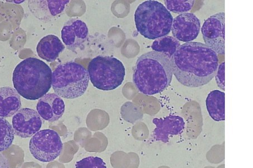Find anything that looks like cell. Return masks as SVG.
<instances>
[{
    "instance_id": "6da1fadb",
    "label": "cell",
    "mask_w": 253,
    "mask_h": 168,
    "mask_svg": "<svg viewBox=\"0 0 253 168\" xmlns=\"http://www.w3.org/2000/svg\"><path fill=\"white\" fill-rule=\"evenodd\" d=\"M170 61L175 78L189 88L201 87L209 83L218 67L217 53L201 42L181 45Z\"/></svg>"
},
{
    "instance_id": "7a4b0ae2",
    "label": "cell",
    "mask_w": 253,
    "mask_h": 168,
    "mask_svg": "<svg viewBox=\"0 0 253 168\" xmlns=\"http://www.w3.org/2000/svg\"><path fill=\"white\" fill-rule=\"evenodd\" d=\"M173 75L170 60L162 53L151 51L138 57L134 68L133 82L140 93L153 96L169 87Z\"/></svg>"
},
{
    "instance_id": "3957f363",
    "label": "cell",
    "mask_w": 253,
    "mask_h": 168,
    "mask_svg": "<svg viewBox=\"0 0 253 168\" xmlns=\"http://www.w3.org/2000/svg\"><path fill=\"white\" fill-rule=\"evenodd\" d=\"M52 73L43 61L30 57L16 66L13 74L14 87L20 96L27 100H40L51 88Z\"/></svg>"
},
{
    "instance_id": "277c9868",
    "label": "cell",
    "mask_w": 253,
    "mask_h": 168,
    "mask_svg": "<svg viewBox=\"0 0 253 168\" xmlns=\"http://www.w3.org/2000/svg\"><path fill=\"white\" fill-rule=\"evenodd\" d=\"M173 16L165 6L149 0L138 6L134 13L137 30L145 38L153 40L167 36L171 31Z\"/></svg>"
},
{
    "instance_id": "5b68a950",
    "label": "cell",
    "mask_w": 253,
    "mask_h": 168,
    "mask_svg": "<svg viewBox=\"0 0 253 168\" xmlns=\"http://www.w3.org/2000/svg\"><path fill=\"white\" fill-rule=\"evenodd\" d=\"M89 81L87 69L72 61L59 65L52 73V87L57 95L65 99L83 96L87 91Z\"/></svg>"
},
{
    "instance_id": "8992f818",
    "label": "cell",
    "mask_w": 253,
    "mask_h": 168,
    "mask_svg": "<svg viewBox=\"0 0 253 168\" xmlns=\"http://www.w3.org/2000/svg\"><path fill=\"white\" fill-rule=\"evenodd\" d=\"M88 73L95 88L104 91H111L123 83L126 75L123 63L115 57L99 56L88 65Z\"/></svg>"
},
{
    "instance_id": "52a82bcc",
    "label": "cell",
    "mask_w": 253,
    "mask_h": 168,
    "mask_svg": "<svg viewBox=\"0 0 253 168\" xmlns=\"http://www.w3.org/2000/svg\"><path fill=\"white\" fill-rule=\"evenodd\" d=\"M63 144L55 131L46 129L39 131L31 138L30 150L38 161L48 163L54 161L62 152Z\"/></svg>"
},
{
    "instance_id": "ba28073f",
    "label": "cell",
    "mask_w": 253,
    "mask_h": 168,
    "mask_svg": "<svg viewBox=\"0 0 253 168\" xmlns=\"http://www.w3.org/2000/svg\"><path fill=\"white\" fill-rule=\"evenodd\" d=\"M203 38L208 47L219 55L225 54V13L211 16L202 28Z\"/></svg>"
},
{
    "instance_id": "9c48e42d",
    "label": "cell",
    "mask_w": 253,
    "mask_h": 168,
    "mask_svg": "<svg viewBox=\"0 0 253 168\" xmlns=\"http://www.w3.org/2000/svg\"><path fill=\"white\" fill-rule=\"evenodd\" d=\"M12 124L14 134L22 138L32 137L42 128V121L36 110L24 108L13 116Z\"/></svg>"
},
{
    "instance_id": "30bf717a",
    "label": "cell",
    "mask_w": 253,
    "mask_h": 168,
    "mask_svg": "<svg viewBox=\"0 0 253 168\" xmlns=\"http://www.w3.org/2000/svg\"><path fill=\"white\" fill-rule=\"evenodd\" d=\"M201 28V21L197 16L193 13H187L173 19L171 31L174 38L188 43L198 37Z\"/></svg>"
},
{
    "instance_id": "8fae6325",
    "label": "cell",
    "mask_w": 253,
    "mask_h": 168,
    "mask_svg": "<svg viewBox=\"0 0 253 168\" xmlns=\"http://www.w3.org/2000/svg\"><path fill=\"white\" fill-rule=\"evenodd\" d=\"M69 2V0H30L28 7L37 19L47 23L62 14Z\"/></svg>"
},
{
    "instance_id": "7c38bea8",
    "label": "cell",
    "mask_w": 253,
    "mask_h": 168,
    "mask_svg": "<svg viewBox=\"0 0 253 168\" xmlns=\"http://www.w3.org/2000/svg\"><path fill=\"white\" fill-rule=\"evenodd\" d=\"M88 35V29L83 20L71 19L64 24L62 30V38L69 50L75 51L83 47Z\"/></svg>"
},
{
    "instance_id": "4fadbf2b",
    "label": "cell",
    "mask_w": 253,
    "mask_h": 168,
    "mask_svg": "<svg viewBox=\"0 0 253 168\" xmlns=\"http://www.w3.org/2000/svg\"><path fill=\"white\" fill-rule=\"evenodd\" d=\"M41 117L50 122L58 121L65 112L62 98L55 93H48L39 100L36 106Z\"/></svg>"
},
{
    "instance_id": "5bb4252c",
    "label": "cell",
    "mask_w": 253,
    "mask_h": 168,
    "mask_svg": "<svg viewBox=\"0 0 253 168\" xmlns=\"http://www.w3.org/2000/svg\"><path fill=\"white\" fill-rule=\"evenodd\" d=\"M153 124L156 126L154 136L157 141L167 142L170 135L180 134L185 129L183 118L177 116H169L164 118H154Z\"/></svg>"
},
{
    "instance_id": "9a60e30c",
    "label": "cell",
    "mask_w": 253,
    "mask_h": 168,
    "mask_svg": "<svg viewBox=\"0 0 253 168\" xmlns=\"http://www.w3.org/2000/svg\"><path fill=\"white\" fill-rule=\"evenodd\" d=\"M65 50L62 41L54 35H48L40 40L36 48L40 58L49 63L54 62Z\"/></svg>"
},
{
    "instance_id": "2e32d148",
    "label": "cell",
    "mask_w": 253,
    "mask_h": 168,
    "mask_svg": "<svg viewBox=\"0 0 253 168\" xmlns=\"http://www.w3.org/2000/svg\"><path fill=\"white\" fill-rule=\"evenodd\" d=\"M20 96L13 88H0V117L14 116L21 108Z\"/></svg>"
},
{
    "instance_id": "e0dca14e",
    "label": "cell",
    "mask_w": 253,
    "mask_h": 168,
    "mask_svg": "<svg viewBox=\"0 0 253 168\" xmlns=\"http://www.w3.org/2000/svg\"><path fill=\"white\" fill-rule=\"evenodd\" d=\"M206 106L213 120L217 122L225 120V93L218 90L211 92L207 98Z\"/></svg>"
},
{
    "instance_id": "ac0fdd59",
    "label": "cell",
    "mask_w": 253,
    "mask_h": 168,
    "mask_svg": "<svg viewBox=\"0 0 253 168\" xmlns=\"http://www.w3.org/2000/svg\"><path fill=\"white\" fill-rule=\"evenodd\" d=\"M181 44L177 39L171 36H165L156 39L152 45V50L162 53L170 60Z\"/></svg>"
},
{
    "instance_id": "d6986e66",
    "label": "cell",
    "mask_w": 253,
    "mask_h": 168,
    "mask_svg": "<svg viewBox=\"0 0 253 168\" xmlns=\"http://www.w3.org/2000/svg\"><path fill=\"white\" fill-rule=\"evenodd\" d=\"M14 131L9 121L0 117V152L6 150L14 140Z\"/></svg>"
},
{
    "instance_id": "ffe728a7",
    "label": "cell",
    "mask_w": 253,
    "mask_h": 168,
    "mask_svg": "<svg viewBox=\"0 0 253 168\" xmlns=\"http://www.w3.org/2000/svg\"><path fill=\"white\" fill-rule=\"evenodd\" d=\"M194 0H165L167 9L175 14L187 13L193 7Z\"/></svg>"
},
{
    "instance_id": "44dd1931",
    "label": "cell",
    "mask_w": 253,
    "mask_h": 168,
    "mask_svg": "<svg viewBox=\"0 0 253 168\" xmlns=\"http://www.w3.org/2000/svg\"><path fill=\"white\" fill-rule=\"evenodd\" d=\"M76 168H107L103 159L97 157H88L76 164Z\"/></svg>"
},
{
    "instance_id": "7402d4cb",
    "label": "cell",
    "mask_w": 253,
    "mask_h": 168,
    "mask_svg": "<svg viewBox=\"0 0 253 168\" xmlns=\"http://www.w3.org/2000/svg\"><path fill=\"white\" fill-rule=\"evenodd\" d=\"M225 63H222L218 65L217 73L215 75V81L217 82L218 87L222 91H225Z\"/></svg>"
},
{
    "instance_id": "603a6c76",
    "label": "cell",
    "mask_w": 253,
    "mask_h": 168,
    "mask_svg": "<svg viewBox=\"0 0 253 168\" xmlns=\"http://www.w3.org/2000/svg\"><path fill=\"white\" fill-rule=\"evenodd\" d=\"M0 168H9L7 160L0 153Z\"/></svg>"
}]
</instances>
